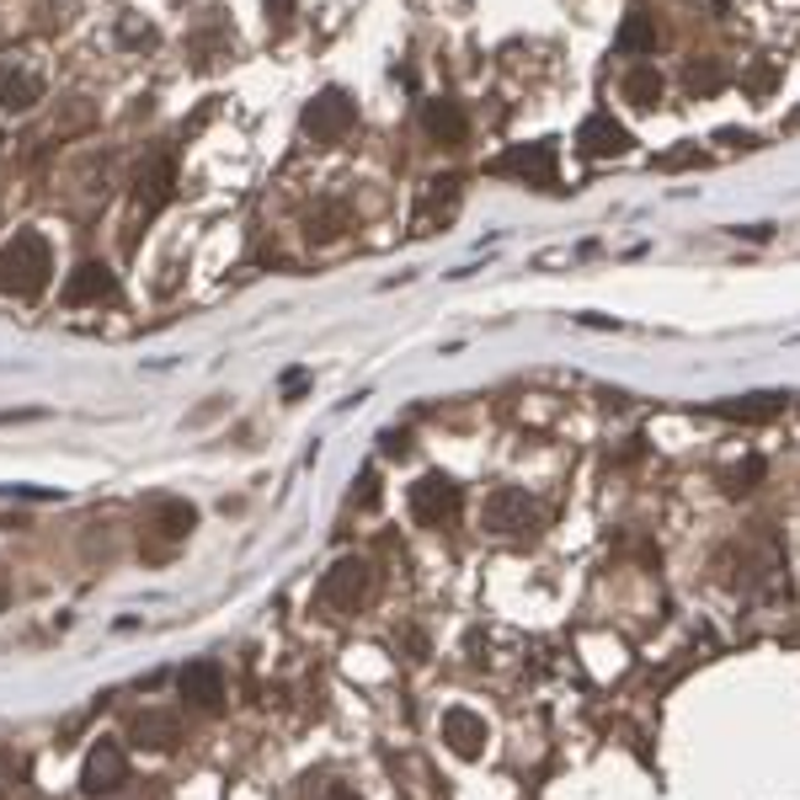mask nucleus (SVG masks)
<instances>
[{"label":"nucleus","mask_w":800,"mask_h":800,"mask_svg":"<svg viewBox=\"0 0 800 800\" xmlns=\"http://www.w3.org/2000/svg\"><path fill=\"white\" fill-rule=\"evenodd\" d=\"M438 731H443V742H448V753H454V758H480V753H485V742H491V725H485V716L465 710V705L443 710Z\"/></svg>","instance_id":"nucleus-9"},{"label":"nucleus","mask_w":800,"mask_h":800,"mask_svg":"<svg viewBox=\"0 0 800 800\" xmlns=\"http://www.w3.org/2000/svg\"><path fill=\"white\" fill-rule=\"evenodd\" d=\"M368 587H374L368 560H336V565L325 571V582H320V603L336 608V614H353V608L368 598Z\"/></svg>","instance_id":"nucleus-4"},{"label":"nucleus","mask_w":800,"mask_h":800,"mask_svg":"<svg viewBox=\"0 0 800 800\" xmlns=\"http://www.w3.org/2000/svg\"><path fill=\"white\" fill-rule=\"evenodd\" d=\"M123 779H128V758H123L118 742H96L85 753V768H80V790L85 796H113Z\"/></svg>","instance_id":"nucleus-6"},{"label":"nucleus","mask_w":800,"mask_h":800,"mask_svg":"<svg viewBox=\"0 0 800 800\" xmlns=\"http://www.w3.org/2000/svg\"><path fill=\"white\" fill-rule=\"evenodd\" d=\"M576 150L593 160H608V156H625L630 150V128L625 123H614L608 113H593V118L576 128Z\"/></svg>","instance_id":"nucleus-11"},{"label":"nucleus","mask_w":800,"mask_h":800,"mask_svg":"<svg viewBox=\"0 0 800 800\" xmlns=\"http://www.w3.org/2000/svg\"><path fill=\"white\" fill-rule=\"evenodd\" d=\"M491 171L518 176L528 187H556V145H518V150H507V156L496 160Z\"/></svg>","instance_id":"nucleus-8"},{"label":"nucleus","mask_w":800,"mask_h":800,"mask_svg":"<svg viewBox=\"0 0 800 800\" xmlns=\"http://www.w3.org/2000/svg\"><path fill=\"white\" fill-rule=\"evenodd\" d=\"M38 96H43V85L33 70H16V65L0 70V107H5V113H27Z\"/></svg>","instance_id":"nucleus-15"},{"label":"nucleus","mask_w":800,"mask_h":800,"mask_svg":"<svg viewBox=\"0 0 800 800\" xmlns=\"http://www.w3.org/2000/svg\"><path fill=\"white\" fill-rule=\"evenodd\" d=\"M485 534H496V539H518V534H534V502H528V491L518 485H496L491 496H485Z\"/></svg>","instance_id":"nucleus-2"},{"label":"nucleus","mask_w":800,"mask_h":800,"mask_svg":"<svg viewBox=\"0 0 800 800\" xmlns=\"http://www.w3.org/2000/svg\"><path fill=\"white\" fill-rule=\"evenodd\" d=\"M422 128H427V139H438V145H465V134H470L465 107H459V102H443V96L422 107Z\"/></svg>","instance_id":"nucleus-14"},{"label":"nucleus","mask_w":800,"mask_h":800,"mask_svg":"<svg viewBox=\"0 0 800 800\" xmlns=\"http://www.w3.org/2000/svg\"><path fill=\"white\" fill-rule=\"evenodd\" d=\"M459 485L448 476H422L416 485H411V518L422 523V528H443V523L459 513Z\"/></svg>","instance_id":"nucleus-5"},{"label":"nucleus","mask_w":800,"mask_h":800,"mask_svg":"<svg viewBox=\"0 0 800 800\" xmlns=\"http://www.w3.org/2000/svg\"><path fill=\"white\" fill-rule=\"evenodd\" d=\"M353 123H358V107L347 102V91H320L316 102L305 107V134L316 139V145H336V139H347L353 134Z\"/></svg>","instance_id":"nucleus-3"},{"label":"nucleus","mask_w":800,"mask_h":800,"mask_svg":"<svg viewBox=\"0 0 800 800\" xmlns=\"http://www.w3.org/2000/svg\"><path fill=\"white\" fill-rule=\"evenodd\" d=\"M699 160L705 156H699V145H694V150H678V156H662L656 165H662V171H683V165H699Z\"/></svg>","instance_id":"nucleus-24"},{"label":"nucleus","mask_w":800,"mask_h":800,"mask_svg":"<svg viewBox=\"0 0 800 800\" xmlns=\"http://www.w3.org/2000/svg\"><path fill=\"white\" fill-rule=\"evenodd\" d=\"M625 102H636V107H656V102H662V76H656V65H636V70L625 76Z\"/></svg>","instance_id":"nucleus-20"},{"label":"nucleus","mask_w":800,"mask_h":800,"mask_svg":"<svg viewBox=\"0 0 800 800\" xmlns=\"http://www.w3.org/2000/svg\"><path fill=\"white\" fill-rule=\"evenodd\" d=\"M288 5H294V0H267V22H273V27H288Z\"/></svg>","instance_id":"nucleus-27"},{"label":"nucleus","mask_w":800,"mask_h":800,"mask_svg":"<svg viewBox=\"0 0 800 800\" xmlns=\"http://www.w3.org/2000/svg\"><path fill=\"white\" fill-rule=\"evenodd\" d=\"M774 80H779V70H774V65H758V70H753V76H747V91H774Z\"/></svg>","instance_id":"nucleus-23"},{"label":"nucleus","mask_w":800,"mask_h":800,"mask_svg":"<svg viewBox=\"0 0 800 800\" xmlns=\"http://www.w3.org/2000/svg\"><path fill=\"white\" fill-rule=\"evenodd\" d=\"M156 528L165 534V539H182V534H193V523H198V513H193V502H182V496H165V502H156Z\"/></svg>","instance_id":"nucleus-19"},{"label":"nucleus","mask_w":800,"mask_h":800,"mask_svg":"<svg viewBox=\"0 0 800 800\" xmlns=\"http://www.w3.org/2000/svg\"><path fill=\"white\" fill-rule=\"evenodd\" d=\"M176 736H182V725H176L171 710H145V716L134 720V742H139V747L165 753V747H176Z\"/></svg>","instance_id":"nucleus-16"},{"label":"nucleus","mask_w":800,"mask_h":800,"mask_svg":"<svg viewBox=\"0 0 800 800\" xmlns=\"http://www.w3.org/2000/svg\"><path fill=\"white\" fill-rule=\"evenodd\" d=\"M614 48L619 54H656V22L645 16V11H630L625 16V27H619V38H614Z\"/></svg>","instance_id":"nucleus-18"},{"label":"nucleus","mask_w":800,"mask_h":800,"mask_svg":"<svg viewBox=\"0 0 800 800\" xmlns=\"http://www.w3.org/2000/svg\"><path fill=\"white\" fill-rule=\"evenodd\" d=\"M325 800H358V796H347V790H331V796H325Z\"/></svg>","instance_id":"nucleus-29"},{"label":"nucleus","mask_w":800,"mask_h":800,"mask_svg":"<svg viewBox=\"0 0 800 800\" xmlns=\"http://www.w3.org/2000/svg\"><path fill=\"white\" fill-rule=\"evenodd\" d=\"M305 385H310L305 368H288V374H283V396H305Z\"/></svg>","instance_id":"nucleus-26"},{"label":"nucleus","mask_w":800,"mask_h":800,"mask_svg":"<svg viewBox=\"0 0 800 800\" xmlns=\"http://www.w3.org/2000/svg\"><path fill=\"white\" fill-rule=\"evenodd\" d=\"M454 214H459V182H427L416 214H411V236H433Z\"/></svg>","instance_id":"nucleus-10"},{"label":"nucleus","mask_w":800,"mask_h":800,"mask_svg":"<svg viewBox=\"0 0 800 800\" xmlns=\"http://www.w3.org/2000/svg\"><path fill=\"white\" fill-rule=\"evenodd\" d=\"M385 454H405V433H385Z\"/></svg>","instance_id":"nucleus-28"},{"label":"nucleus","mask_w":800,"mask_h":800,"mask_svg":"<svg viewBox=\"0 0 800 800\" xmlns=\"http://www.w3.org/2000/svg\"><path fill=\"white\" fill-rule=\"evenodd\" d=\"M176 193V165L171 156H156L150 165H139V176H134V208H139V219H156L160 208L171 203Z\"/></svg>","instance_id":"nucleus-7"},{"label":"nucleus","mask_w":800,"mask_h":800,"mask_svg":"<svg viewBox=\"0 0 800 800\" xmlns=\"http://www.w3.org/2000/svg\"><path fill=\"white\" fill-rule=\"evenodd\" d=\"M688 91H699V96H710V91H720L725 85V65L720 59H699V65H688Z\"/></svg>","instance_id":"nucleus-21"},{"label":"nucleus","mask_w":800,"mask_h":800,"mask_svg":"<svg viewBox=\"0 0 800 800\" xmlns=\"http://www.w3.org/2000/svg\"><path fill=\"white\" fill-rule=\"evenodd\" d=\"M796 118H800V113H796Z\"/></svg>","instance_id":"nucleus-30"},{"label":"nucleus","mask_w":800,"mask_h":800,"mask_svg":"<svg viewBox=\"0 0 800 800\" xmlns=\"http://www.w3.org/2000/svg\"><path fill=\"white\" fill-rule=\"evenodd\" d=\"M758 480H763V459H758V454H753L747 465H736V470L725 476V491H731V496H742V491H753Z\"/></svg>","instance_id":"nucleus-22"},{"label":"nucleus","mask_w":800,"mask_h":800,"mask_svg":"<svg viewBox=\"0 0 800 800\" xmlns=\"http://www.w3.org/2000/svg\"><path fill=\"white\" fill-rule=\"evenodd\" d=\"M176 688H182V699H187L193 710H214V705L225 699V673H219V662H187L182 678H176Z\"/></svg>","instance_id":"nucleus-13"},{"label":"nucleus","mask_w":800,"mask_h":800,"mask_svg":"<svg viewBox=\"0 0 800 800\" xmlns=\"http://www.w3.org/2000/svg\"><path fill=\"white\" fill-rule=\"evenodd\" d=\"M358 485H363V491H353V502H358V507H374V502H379V491H374L379 480H374V470H363Z\"/></svg>","instance_id":"nucleus-25"},{"label":"nucleus","mask_w":800,"mask_h":800,"mask_svg":"<svg viewBox=\"0 0 800 800\" xmlns=\"http://www.w3.org/2000/svg\"><path fill=\"white\" fill-rule=\"evenodd\" d=\"M779 411H785V396H742V400H720L716 405V416H725V422H768Z\"/></svg>","instance_id":"nucleus-17"},{"label":"nucleus","mask_w":800,"mask_h":800,"mask_svg":"<svg viewBox=\"0 0 800 800\" xmlns=\"http://www.w3.org/2000/svg\"><path fill=\"white\" fill-rule=\"evenodd\" d=\"M102 299H118V278L113 267L102 262H80L70 283H65V305H102Z\"/></svg>","instance_id":"nucleus-12"},{"label":"nucleus","mask_w":800,"mask_h":800,"mask_svg":"<svg viewBox=\"0 0 800 800\" xmlns=\"http://www.w3.org/2000/svg\"><path fill=\"white\" fill-rule=\"evenodd\" d=\"M54 278V245L38 230H16V236L0 245V294H16V299H38Z\"/></svg>","instance_id":"nucleus-1"}]
</instances>
